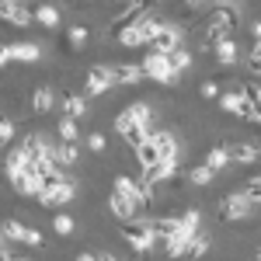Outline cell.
Here are the masks:
<instances>
[{
	"instance_id": "d590c367",
	"label": "cell",
	"mask_w": 261,
	"mask_h": 261,
	"mask_svg": "<svg viewBox=\"0 0 261 261\" xmlns=\"http://www.w3.org/2000/svg\"><path fill=\"white\" fill-rule=\"evenodd\" d=\"M60 140L63 143H77V122H73V119H63L60 122Z\"/></svg>"
},
{
	"instance_id": "d4e9b609",
	"label": "cell",
	"mask_w": 261,
	"mask_h": 261,
	"mask_svg": "<svg viewBox=\"0 0 261 261\" xmlns=\"http://www.w3.org/2000/svg\"><path fill=\"white\" fill-rule=\"evenodd\" d=\"M237 56H241V49H237V42H233V39H220V42H216V60H220L223 66H233Z\"/></svg>"
},
{
	"instance_id": "f1b7e54d",
	"label": "cell",
	"mask_w": 261,
	"mask_h": 261,
	"mask_svg": "<svg viewBox=\"0 0 261 261\" xmlns=\"http://www.w3.org/2000/svg\"><path fill=\"white\" fill-rule=\"evenodd\" d=\"M209 251V233H195L192 241H188V251H185V258H202Z\"/></svg>"
},
{
	"instance_id": "4fadbf2b",
	"label": "cell",
	"mask_w": 261,
	"mask_h": 261,
	"mask_svg": "<svg viewBox=\"0 0 261 261\" xmlns=\"http://www.w3.org/2000/svg\"><path fill=\"white\" fill-rule=\"evenodd\" d=\"M136 161H140L143 171H150V167H157V164L164 161V150H161L153 140H146L143 146H136Z\"/></svg>"
},
{
	"instance_id": "603a6c76",
	"label": "cell",
	"mask_w": 261,
	"mask_h": 261,
	"mask_svg": "<svg viewBox=\"0 0 261 261\" xmlns=\"http://www.w3.org/2000/svg\"><path fill=\"white\" fill-rule=\"evenodd\" d=\"M24 167H28V157L21 153V146H18V150H11V153L4 157V174H7V178H18Z\"/></svg>"
},
{
	"instance_id": "74e56055",
	"label": "cell",
	"mask_w": 261,
	"mask_h": 261,
	"mask_svg": "<svg viewBox=\"0 0 261 261\" xmlns=\"http://www.w3.org/2000/svg\"><path fill=\"white\" fill-rule=\"evenodd\" d=\"M11 136H14V122H11V119H0V150L11 143Z\"/></svg>"
},
{
	"instance_id": "4316f807",
	"label": "cell",
	"mask_w": 261,
	"mask_h": 261,
	"mask_svg": "<svg viewBox=\"0 0 261 261\" xmlns=\"http://www.w3.org/2000/svg\"><path fill=\"white\" fill-rule=\"evenodd\" d=\"M0 230H4V237H7L11 244H24V233H28V226H24V223H18V220H7Z\"/></svg>"
},
{
	"instance_id": "e0dca14e",
	"label": "cell",
	"mask_w": 261,
	"mask_h": 261,
	"mask_svg": "<svg viewBox=\"0 0 261 261\" xmlns=\"http://www.w3.org/2000/svg\"><path fill=\"white\" fill-rule=\"evenodd\" d=\"M11 185H14V192H18V195H39V192H42V181L35 178L28 167L21 171L18 178H11Z\"/></svg>"
},
{
	"instance_id": "30bf717a",
	"label": "cell",
	"mask_w": 261,
	"mask_h": 261,
	"mask_svg": "<svg viewBox=\"0 0 261 261\" xmlns=\"http://www.w3.org/2000/svg\"><path fill=\"white\" fill-rule=\"evenodd\" d=\"M21 153L28 157V164H35V161H49L53 146L42 140V136H35V133H32V136H24V140H21Z\"/></svg>"
},
{
	"instance_id": "83f0119b",
	"label": "cell",
	"mask_w": 261,
	"mask_h": 261,
	"mask_svg": "<svg viewBox=\"0 0 261 261\" xmlns=\"http://www.w3.org/2000/svg\"><path fill=\"white\" fill-rule=\"evenodd\" d=\"M150 140H153V143L164 150V157H178V140H174L171 133H153Z\"/></svg>"
},
{
	"instance_id": "e575fe53",
	"label": "cell",
	"mask_w": 261,
	"mask_h": 261,
	"mask_svg": "<svg viewBox=\"0 0 261 261\" xmlns=\"http://www.w3.org/2000/svg\"><path fill=\"white\" fill-rule=\"evenodd\" d=\"M216 178V174H213V171H209V167H205V164H202V167H192V174H188V181H192V185H209V181Z\"/></svg>"
},
{
	"instance_id": "7402d4cb",
	"label": "cell",
	"mask_w": 261,
	"mask_h": 261,
	"mask_svg": "<svg viewBox=\"0 0 261 261\" xmlns=\"http://www.w3.org/2000/svg\"><path fill=\"white\" fill-rule=\"evenodd\" d=\"M226 164H233V161H230V146H213V150L205 153V167H209L213 174H216V171H223Z\"/></svg>"
},
{
	"instance_id": "7bdbcfd3",
	"label": "cell",
	"mask_w": 261,
	"mask_h": 261,
	"mask_svg": "<svg viewBox=\"0 0 261 261\" xmlns=\"http://www.w3.org/2000/svg\"><path fill=\"white\" fill-rule=\"evenodd\" d=\"M7 63H11V53H7V45H0V70H4Z\"/></svg>"
},
{
	"instance_id": "816d5d0a",
	"label": "cell",
	"mask_w": 261,
	"mask_h": 261,
	"mask_svg": "<svg viewBox=\"0 0 261 261\" xmlns=\"http://www.w3.org/2000/svg\"><path fill=\"white\" fill-rule=\"evenodd\" d=\"M115 4H133V0H115Z\"/></svg>"
},
{
	"instance_id": "ffe728a7",
	"label": "cell",
	"mask_w": 261,
	"mask_h": 261,
	"mask_svg": "<svg viewBox=\"0 0 261 261\" xmlns=\"http://www.w3.org/2000/svg\"><path fill=\"white\" fill-rule=\"evenodd\" d=\"M84 112H87V98H84V94H66V98H63V119H81Z\"/></svg>"
},
{
	"instance_id": "5b68a950",
	"label": "cell",
	"mask_w": 261,
	"mask_h": 261,
	"mask_svg": "<svg viewBox=\"0 0 261 261\" xmlns=\"http://www.w3.org/2000/svg\"><path fill=\"white\" fill-rule=\"evenodd\" d=\"M181 45H185V35H181V28H174V24H161V32H157L153 42H150V49H153V53H161V56L178 53Z\"/></svg>"
},
{
	"instance_id": "f5cc1de1",
	"label": "cell",
	"mask_w": 261,
	"mask_h": 261,
	"mask_svg": "<svg viewBox=\"0 0 261 261\" xmlns=\"http://www.w3.org/2000/svg\"><path fill=\"white\" fill-rule=\"evenodd\" d=\"M258 261H261V247H258Z\"/></svg>"
},
{
	"instance_id": "8fae6325",
	"label": "cell",
	"mask_w": 261,
	"mask_h": 261,
	"mask_svg": "<svg viewBox=\"0 0 261 261\" xmlns=\"http://www.w3.org/2000/svg\"><path fill=\"white\" fill-rule=\"evenodd\" d=\"M115 84H112V77H108V70L105 66H94L91 73H87V81H84V94H105V91H112Z\"/></svg>"
},
{
	"instance_id": "f907efd6",
	"label": "cell",
	"mask_w": 261,
	"mask_h": 261,
	"mask_svg": "<svg viewBox=\"0 0 261 261\" xmlns=\"http://www.w3.org/2000/svg\"><path fill=\"white\" fill-rule=\"evenodd\" d=\"M4 241H7V237H4V230H0V254H4V251H7V247H4Z\"/></svg>"
},
{
	"instance_id": "f35d334b",
	"label": "cell",
	"mask_w": 261,
	"mask_h": 261,
	"mask_svg": "<svg viewBox=\"0 0 261 261\" xmlns=\"http://www.w3.org/2000/svg\"><path fill=\"white\" fill-rule=\"evenodd\" d=\"M247 70L261 73V39L254 42V49H251V56H247Z\"/></svg>"
},
{
	"instance_id": "681fc988",
	"label": "cell",
	"mask_w": 261,
	"mask_h": 261,
	"mask_svg": "<svg viewBox=\"0 0 261 261\" xmlns=\"http://www.w3.org/2000/svg\"><path fill=\"white\" fill-rule=\"evenodd\" d=\"M98 261H119L115 254H98Z\"/></svg>"
},
{
	"instance_id": "db71d44e",
	"label": "cell",
	"mask_w": 261,
	"mask_h": 261,
	"mask_svg": "<svg viewBox=\"0 0 261 261\" xmlns=\"http://www.w3.org/2000/svg\"><path fill=\"white\" fill-rule=\"evenodd\" d=\"M18 261H28V258H18Z\"/></svg>"
},
{
	"instance_id": "836d02e7",
	"label": "cell",
	"mask_w": 261,
	"mask_h": 261,
	"mask_svg": "<svg viewBox=\"0 0 261 261\" xmlns=\"http://www.w3.org/2000/svg\"><path fill=\"white\" fill-rule=\"evenodd\" d=\"M171 66H174V70H178V73H185V70H188V66H192V53H188V49H185V45H181L178 53H171Z\"/></svg>"
},
{
	"instance_id": "ee69618b",
	"label": "cell",
	"mask_w": 261,
	"mask_h": 261,
	"mask_svg": "<svg viewBox=\"0 0 261 261\" xmlns=\"http://www.w3.org/2000/svg\"><path fill=\"white\" fill-rule=\"evenodd\" d=\"M185 7L188 11H199V7H205V0H185Z\"/></svg>"
},
{
	"instance_id": "4dcf8cb0",
	"label": "cell",
	"mask_w": 261,
	"mask_h": 261,
	"mask_svg": "<svg viewBox=\"0 0 261 261\" xmlns=\"http://www.w3.org/2000/svg\"><path fill=\"white\" fill-rule=\"evenodd\" d=\"M53 91H49V87H39V91H35V94H32V108H35V112H49V108H53Z\"/></svg>"
},
{
	"instance_id": "9a60e30c",
	"label": "cell",
	"mask_w": 261,
	"mask_h": 261,
	"mask_svg": "<svg viewBox=\"0 0 261 261\" xmlns=\"http://www.w3.org/2000/svg\"><path fill=\"white\" fill-rule=\"evenodd\" d=\"M150 136H153V122H136V125H129V129L122 133V140L129 143L133 150H136V146H143Z\"/></svg>"
},
{
	"instance_id": "277c9868",
	"label": "cell",
	"mask_w": 261,
	"mask_h": 261,
	"mask_svg": "<svg viewBox=\"0 0 261 261\" xmlns=\"http://www.w3.org/2000/svg\"><path fill=\"white\" fill-rule=\"evenodd\" d=\"M143 66V73L150 77V81H157V84H174L178 81V70L171 66V56H161V53H146V60L140 63Z\"/></svg>"
},
{
	"instance_id": "60d3db41",
	"label": "cell",
	"mask_w": 261,
	"mask_h": 261,
	"mask_svg": "<svg viewBox=\"0 0 261 261\" xmlns=\"http://www.w3.org/2000/svg\"><path fill=\"white\" fill-rule=\"evenodd\" d=\"M87 146H91L94 153H101V150H105V136H101V133H91V136H87Z\"/></svg>"
},
{
	"instance_id": "9c48e42d",
	"label": "cell",
	"mask_w": 261,
	"mask_h": 261,
	"mask_svg": "<svg viewBox=\"0 0 261 261\" xmlns=\"http://www.w3.org/2000/svg\"><path fill=\"white\" fill-rule=\"evenodd\" d=\"M0 21H7V24H18V28H28L35 14H32V7H24V4H14V0H0Z\"/></svg>"
},
{
	"instance_id": "ba28073f",
	"label": "cell",
	"mask_w": 261,
	"mask_h": 261,
	"mask_svg": "<svg viewBox=\"0 0 261 261\" xmlns=\"http://www.w3.org/2000/svg\"><path fill=\"white\" fill-rule=\"evenodd\" d=\"M136 122H153V112H150V105L136 101V105L122 108L119 115H115V129H119V133H125V129H129V125H136Z\"/></svg>"
},
{
	"instance_id": "5bb4252c",
	"label": "cell",
	"mask_w": 261,
	"mask_h": 261,
	"mask_svg": "<svg viewBox=\"0 0 261 261\" xmlns=\"http://www.w3.org/2000/svg\"><path fill=\"white\" fill-rule=\"evenodd\" d=\"M73 195H77V188H73V181H66V185L53 188V192H42L39 202L42 205H66V202H73Z\"/></svg>"
},
{
	"instance_id": "7c38bea8",
	"label": "cell",
	"mask_w": 261,
	"mask_h": 261,
	"mask_svg": "<svg viewBox=\"0 0 261 261\" xmlns=\"http://www.w3.org/2000/svg\"><path fill=\"white\" fill-rule=\"evenodd\" d=\"M108 209H112V216H119V220L125 223V220H136V209H140V205H136L133 199H125L122 192H112V199H108Z\"/></svg>"
},
{
	"instance_id": "44dd1931",
	"label": "cell",
	"mask_w": 261,
	"mask_h": 261,
	"mask_svg": "<svg viewBox=\"0 0 261 261\" xmlns=\"http://www.w3.org/2000/svg\"><path fill=\"white\" fill-rule=\"evenodd\" d=\"M261 153L254 143H237V146H230V161L233 164H254Z\"/></svg>"
},
{
	"instance_id": "2e32d148",
	"label": "cell",
	"mask_w": 261,
	"mask_h": 261,
	"mask_svg": "<svg viewBox=\"0 0 261 261\" xmlns=\"http://www.w3.org/2000/svg\"><path fill=\"white\" fill-rule=\"evenodd\" d=\"M7 53H11V63H35L42 56V49L32 42H14V45H7Z\"/></svg>"
},
{
	"instance_id": "7a4b0ae2",
	"label": "cell",
	"mask_w": 261,
	"mask_h": 261,
	"mask_svg": "<svg viewBox=\"0 0 261 261\" xmlns=\"http://www.w3.org/2000/svg\"><path fill=\"white\" fill-rule=\"evenodd\" d=\"M122 237H125V244H129L133 251H140V254L153 251V244H157L150 220H125L122 223Z\"/></svg>"
},
{
	"instance_id": "8992f818",
	"label": "cell",
	"mask_w": 261,
	"mask_h": 261,
	"mask_svg": "<svg viewBox=\"0 0 261 261\" xmlns=\"http://www.w3.org/2000/svg\"><path fill=\"white\" fill-rule=\"evenodd\" d=\"M105 70H108V77H112L115 87H119V84H140L143 77H146L140 63H105Z\"/></svg>"
},
{
	"instance_id": "f6af8a7d",
	"label": "cell",
	"mask_w": 261,
	"mask_h": 261,
	"mask_svg": "<svg viewBox=\"0 0 261 261\" xmlns=\"http://www.w3.org/2000/svg\"><path fill=\"white\" fill-rule=\"evenodd\" d=\"M251 32H254V42H258V39H261V18L254 21V24H251Z\"/></svg>"
},
{
	"instance_id": "7dc6e473",
	"label": "cell",
	"mask_w": 261,
	"mask_h": 261,
	"mask_svg": "<svg viewBox=\"0 0 261 261\" xmlns=\"http://www.w3.org/2000/svg\"><path fill=\"white\" fill-rule=\"evenodd\" d=\"M150 4H161V0H136V7H143V11H146Z\"/></svg>"
},
{
	"instance_id": "f546056e",
	"label": "cell",
	"mask_w": 261,
	"mask_h": 261,
	"mask_svg": "<svg viewBox=\"0 0 261 261\" xmlns=\"http://www.w3.org/2000/svg\"><path fill=\"white\" fill-rule=\"evenodd\" d=\"M119 42L125 45V49H140V45H150V42L143 39V32L136 28V24H133V28H125V32L119 35Z\"/></svg>"
},
{
	"instance_id": "3957f363",
	"label": "cell",
	"mask_w": 261,
	"mask_h": 261,
	"mask_svg": "<svg viewBox=\"0 0 261 261\" xmlns=\"http://www.w3.org/2000/svg\"><path fill=\"white\" fill-rule=\"evenodd\" d=\"M115 192H122L125 199H133L136 205L153 202V185L146 178H129V174H115Z\"/></svg>"
},
{
	"instance_id": "c3c4849f",
	"label": "cell",
	"mask_w": 261,
	"mask_h": 261,
	"mask_svg": "<svg viewBox=\"0 0 261 261\" xmlns=\"http://www.w3.org/2000/svg\"><path fill=\"white\" fill-rule=\"evenodd\" d=\"M77 261H98V258H94V254H87V251H84V254H77Z\"/></svg>"
},
{
	"instance_id": "6da1fadb",
	"label": "cell",
	"mask_w": 261,
	"mask_h": 261,
	"mask_svg": "<svg viewBox=\"0 0 261 261\" xmlns=\"http://www.w3.org/2000/svg\"><path fill=\"white\" fill-rule=\"evenodd\" d=\"M237 24H241V11H237V7H220V11H213L209 21H205V35H209L213 42L233 39Z\"/></svg>"
},
{
	"instance_id": "11a10c76",
	"label": "cell",
	"mask_w": 261,
	"mask_h": 261,
	"mask_svg": "<svg viewBox=\"0 0 261 261\" xmlns=\"http://www.w3.org/2000/svg\"><path fill=\"white\" fill-rule=\"evenodd\" d=\"M258 153H261V146H258Z\"/></svg>"
},
{
	"instance_id": "ab89813d",
	"label": "cell",
	"mask_w": 261,
	"mask_h": 261,
	"mask_svg": "<svg viewBox=\"0 0 261 261\" xmlns=\"http://www.w3.org/2000/svg\"><path fill=\"white\" fill-rule=\"evenodd\" d=\"M24 244H28V247H42V244H45V237H42L39 230H32V226H28V233H24Z\"/></svg>"
},
{
	"instance_id": "d6986e66",
	"label": "cell",
	"mask_w": 261,
	"mask_h": 261,
	"mask_svg": "<svg viewBox=\"0 0 261 261\" xmlns=\"http://www.w3.org/2000/svg\"><path fill=\"white\" fill-rule=\"evenodd\" d=\"M174 171H178V157H164V161L157 164V167H150V171H143V178H146L150 185H153V181H167L171 174H174Z\"/></svg>"
},
{
	"instance_id": "bcb514c9",
	"label": "cell",
	"mask_w": 261,
	"mask_h": 261,
	"mask_svg": "<svg viewBox=\"0 0 261 261\" xmlns=\"http://www.w3.org/2000/svg\"><path fill=\"white\" fill-rule=\"evenodd\" d=\"M209 4H216V7H233L237 0H209Z\"/></svg>"
},
{
	"instance_id": "1f68e13d",
	"label": "cell",
	"mask_w": 261,
	"mask_h": 261,
	"mask_svg": "<svg viewBox=\"0 0 261 261\" xmlns=\"http://www.w3.org/2000/svg\"><path fill=\"white\" fill-rule=\"evenodd\" d=\"M241 195L247 202H254V205H261V178H247L241 188Z\"/></svg>"
},
{
	"instance_id": "d6a6232c",
	"label": "cell",
	"mask_w": 261,
	"mask_h": 261,
	"mask_svg": "<svg viewBox=\"0 0 261 261\" xmlns=\"http://www.w3.org/2000/svg\"><path fill=\"white\" fill-rule=\"evenodd\" d=\"M66 39H70V45H73V49H84V45H87V39H91V32H87L84 24H73Z\"/></svg>"
},
{
	"instance_id": "b9f144b4",
	"label": "cell",
	"mask_w": 261,
	"mask_h": 261,
	"mask_svg": "<svg viewBox=\"0 0 261 261\" xmlns=\"http://www.w3.org/2000/svg\"><path fill=\"white\" fill-rule=\"evenodd\" d=\"M202 98H220V87H216L213 81H205L202 84Z\"/></svg>"
},
{
	"instance_id": "cb8c5ba5",
	"label": "cell",
	"mask_w": 261,
	"mask_h": 261,
	"mask_svg": "<svg viewBox=\"0 0 261 261\" xmlns=\"http://www.w3.org/2000/svg\"><path fill=\"white\" fill-rule=\"evenodd\" d=\"M150 226H153V237H157V241H167V237H174V233H178V216L150 220Z\"/></svg>"
},
{
	"instance_id": "8d00e7d4",
	"label": "cell",
	"mask_w": 261,
	"mask_h": 261,
	"mask_svg": "<svg viewBox=\"0 0 261 261\" xmlns=\"http://www.w3.org/2000/svg\"><path fill=\"white\" fill-rule=\"evenodd\" d=\"M53 230H56L60 237H70V233H73V220H70L66 213H60V216L53 220Z\"/></svg>"
},
{
	"instance_id": "ac0fdd59",
	"label": "cell",
	"mask_w": 261,
	"mask_h": 261,
	"mask_svg": "<svg viewBox=\"0 0 261 261\" xmlns=\"http://www.w3.org/2000/svg\"><path fill=\"white\" fill-rule=\"evenodd\" d=\"M49 161L56 164V171H63V167H70V164H77V146H73V143H60V146H53Z\"/></svg>"
},
{
	"instance_id": "52a82bcc",
	"label": "cell",
	"mask_w": 261,
	"mask_h": 261,
	"mask_svg": "<svg viewBox=\"0 0 261 261\" xmlns=\"http://www.w3.org/2000/svg\"><path fill=\"white\" fill-rule=\"evenodd\" d=\"M251 213H254V202H247L241 192H237V195H226V199L220 202V216L226 223L230 220H247Z\"/></svg>"
},
{
	"instance_id": "484cf974",
	"label": "cell",
	"mask_w": 261,
	"mask_h": 261,
	"mask_svg": "<svg viewBox=\"0 0 261 261\" xmlns=\"http://www.w3.org/2000/svg\"><path fill=\"white\" fill-rule=\"evenodd\" d=\"M32 14H35V21L45 24V28H56V24H60V11H56L53 4H39V7H32Z\"/></svg>"
}]
</instances>
